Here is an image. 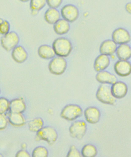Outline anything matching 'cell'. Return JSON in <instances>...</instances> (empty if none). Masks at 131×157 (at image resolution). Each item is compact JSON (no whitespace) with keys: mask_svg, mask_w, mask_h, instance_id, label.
<instances>
[{"mask_svg":"<svg viewBox=\"0 0 131 157\" xmlns=\"http://www.w3.org/2000/svg\"><path fill=\"white\" fill-rule=\"evenodd\" d=\"M52 47L56 55L64 58L69 55L73 48L69 40L64 37L56 39L53 43Z\"/></svg>","mask_w":131,"mask_h":157,"instance_id":"1","label":"cell"},{"mask_svg":"<svg viewBox=\"0 0 131 157\" xmlns=\"http://www.w3.org/2000/svg\"><path fill=\"white\" fill-rule=\"evenodd\" d=\"M96 97L99 101L105 104L113 105L116 101V99L113 95L111 87L108 84H102L97 90Z\"/></svg>","mask_w":131,"mask_h":157,"instance_id":"2","label":"cell"},{"mask_svg":"<svg viewBox=\"0 0 131 157\" xmlns=\"http://www.w3.org/2000/svg\"><path fill=\"white\" fill-rule=\"evenodd\" d=\"M83 114V110L80 106L75 104H69L62 109L60 115L62 118L69 121H72L80 118Z\"/></svg>","mask_w":131,"mask_h":157,"instance_id":"3","label":"cell"},{"mask_svg":"<svg viewBox=\"0 0 131 157\" xmlns=\"http://www.w3.org/2000/svg\"><path fill=\"white\" fill-rule=\"evenodd\" d=\"M38 139L46 141L50 145H52L57 141L58 137L57 132L54 128L50 126L43 127L37 132Z\"/></svg>","mask_w":131,"mask_h":157,"instance_id":"4","label":"cell"},{"mask_svg":"<svg viewBox=\"0 0 131 157\" xmlns=\"http://www.w3.org/2000/svg\"><path fill=\"white\" fill-rule=\"evenodd\" d=\"M67 62L64 57H59L53 58L48 64V70L52 74L60 75L66 71Z\"/></svg>","mask_w":131,"mask_h":157,"instance_id":"5","label":"cell"},{"mask_svg":"<svg viewBox=\"0 0 131 157\" xmlns=\"http://www.w3.org/2000/svg\"><path fill=\"white\" fill-rule=\"evenodd\" d=\"M19 40L17 33L13 31L10 32L1 38V45L6 51H10L18 45Z\"/></svg>","mask_w":131,"mask_h":157,"instance_id":"6","label":"cell"},{"mask_svg":"<svg viewBox=\"0 0 131 157\" xmlns=\"http://www.w3.org/2000/svg\"><path fill=\"white\" fill-rule=\"evenodd\" d=\"M87 130L86 123L83 121H77L70 126L69 131L72 138L81 140L84 136Z\"/></svg>","mask_w":131,"mask_h":157,"instance_id":"7","label":"cell"},{"mask_svg":"<svg viewBox=\"0 0 131 157\" xmlns=\"http://www.w3.org/2000/svg\"><path fill=\"white\" fill-rule=\"evenodd\" d=\"M61 14L63 19L68 22H73L78 18L79 13L78 9L75 6L67 4L62 7Z\"/></svg>","mask_w":131,"mask_h":157,"instance_id":"8","label":"cell"},{"mask_svg":"<svg viewBox=\"0 0 131 157\" xmlns=\"http://www.w3.org/2000/svg\"><path fill=\"white\" fill-rule=\"evenodd\" d=\"M112 40L116 44L119 45L128 44L131 40V36L129 32L123 28H119L114 30L112 33Z\"/></svg>","mask_w":131,"mask_h":157,"instance_id":"9","label":"cell"},{"mask_svg":"<svg viewBox=\"0 0 131 157\" xmlns=\"http://www.w3.org/2000/svg\"><path fill=\"white\" fill-rule=\"evenodd\" d=\"M114 70L118 75L126 77L131 74V66L128 60H119L114 65Z\"/></svg>","mask_w":131,"mask_h":157,"instance_id":"10","label":"cell"},{"mask_svg":"<svg viewBox=\"0 0 131 157\" xmlns=\"http://www.w3.org/2000/svg\"><path fill=\"white\" fill-rule=\"evenodd\" d=\"M113 95L116 99H121L125 97L127 94L128 88L124 82L117 81L111 87Z\"/></svg>","mask_w":131,"mask_h":157,"instance_id":"11","label":"cell"},{"mask_svg":"<svg viewBox=\"0 0 131 157\" xmlns=\"http://www.w3.org/2000/svg\"><path fill=\"white\" fill-rule=\"evenodd\" d=\"M85 119L87 122L92 124H95L100 121L101 113L98 108L91 106L84 111Z\"/></svg>","mask_w":131,"mask_h":157,"instance_id":"12","label":"cell"},{"mask_svg":"<svg viewBox=\"0 0 131 157\" xmlns=\"http://www.w3.org/2000/svg\"><path fill=\"white\" fill-rule=\"evenodd\" d=\"M12 58L18 63H24L28 57V53L23 47L17 45L12 50Z\"/></svg>","mask_w":131,"mask_h":157,"instance_id":"13","label":"cell"},{"mask_svg":"<svg viewBox=\"0 0 131 157\" xmlns=\"http://www.w3.org/2000/svg\"><path fill=\"white\" fill-rule=\"evenodd\" d=\"M96 79L100 83L105 84L112 85L117 81V78L115 75L105 71L98 72Z\"/></svg>","mask_w":131,"mask_h":157,"instance_id":"14","label":"cell"},{"mask_svg":"<svg viewBox=\"0 0 131 157\" xmlns=\"http://www.w3.org/2000/svg\"><path fill=\"white\" fill-rule=\"evenodd\" d=\"M117 47V44L112 40H105L100 45V54L108 56L112 55L116 52Z\"/></svg>","mask_w":131,"mask_h":157,"instance_id":"15","label":"cell"},{"mask_svg":"<svg viewBox=\"0 0 131 157\" xmlns=\"http://www.w3.org/2000/svg\"><path fill=\"white\" fill-rule=\"evenodd\" d=\"M110 62L109 56L101 54L95 59L94 64V69L98 72L105 71L109 66Z\"/></svg>","mask_w":131,"mask_h":157,"instance_id":"16","label":"cell"},{"mask_svg":"<svg viewBox=\"0 0 131 157\" xmlns=\"http://www.w3.org/2000/svg\"><path fill=\"white\" fill-rule=\"evenodd\" d=\"M116 52L120 60H128L131 58V47L127 44H121L117 47Z\"/></svg>","mask_w":131,"mask_h":157,"instance_id":"17","label":"cell"},{"mask_svg":"<svg viewBox=\"0 0 131 157\" xmlns=\"http://www.w3.org/2000/svg\"><path fill=\"white\" fill-rule=\"evenodd\" d=\"M26 109V105L22 99L16 98L10 101V112L22 113Z\"/></svg>","mask_w":131,"mask_h":157,"instance_id":"18","label":"cell"},{"mask_svg":"<svg viewBox=\"0 0 131 157\" xmlns=\"http://www.w3.org/2000/svg\"><path fill=\"white\" fill-rule=\"evenodd\" d=\"M38 54L41 58L46 60L52 59L56 55L53 47L48 45L40 46L38 49Z\"/></svg>","mask_w":131,"mask_h":157,"instance_id":"19","label":"cell"},{"mask_svg":"<svg viewBox=\"0 0 131 157\" xmlns=\"http://www.w3.org/2000/svg\"><path fill=\"white\" fill-rule=\"evenodd\" d=\"M7 118L9 122L13 126L19 127L25 124V120L22 113L10 112Z\"/></svg>","mask_w":131,"mask_h":157,"instance_id":"20","label":"cell"},{"mask_svg":"<svg viewBox=\"0 0 131 157\" xmlns=\"http://www.w3.org/2000/svg\"><path fill=\"white\" fill-rule=\"evenodd\" d=\"M60 12L55 8L48 9L45 13V21L50 24H54L60 19Z\"/></svg>","mask_w":131,"mask_h":157,"instance_id":"21","label":"cell"},{"mask_svg":"<svg viewBox=\"0 0 131 157\" xmlns=\"http://www.w3.org/2000/svg\"><path fill=\"white\" fill-rule=\"evenodd\" d=\"M55 32L58 35H62L66 34L69 31V22L64 19H60L54 24Z\"/></svg>","mask_w":131,"mask_h":157,"instance_id":"22","label":"cell"},{"mask_svg":"<svg viewBox=\"0 0 131 157\" xmlns=\"http://www.w3.org/2000/svg\"><path fill=\"white\" fill-rule=\"evenodd\" d=\"M44 122L42 118L38 117L29 122V129L33 132H37L44 127Z\"/></svg>","mask_w":131,"mask_h":157,"instance_id":"23","label":"cell"},{"mask_svg":"<svg viewBox=\"0 0 131 157\" xmlns=\"http://www.w3.org/2000/svg\"><path fill=\"white\" fill-rule=\"evenodd\" d=\"M81 154L84 157H95L97 154V149L94 145L87 144L82 148Z\"/></svg>","mask_w":131,"mask_h":157,"instance_id":"24","label":"cell"},{"mask_svg":"<svg viewBox=\"0 0 131 157\" xmlns=\"http://www.w3.org/2000/svg\"><path fill=\"white\" fill-rule=\"evenodd\" d=\"M30 6L31 10L39 11L47 4L46 0H30Z\"/></svg>","mask_w":131,"mask_h":157,"instance_id":"25","label":"cell"},{"mask_svg":"<svg viewBox=\"0 0 131 157\" xmlns=\"http://www.w3.org/2000/svg\"><path fill=\"white\" fill-rule=\"evenodd\" d=\"M48 155V151L46 147L39 146L33 149L32 156L33 157H46Z\"/></svg>","mask_w":131,"mask_h":157,"instance_id":"26","label":"cell"},{"mask_svg":"<svg viewBox=\"0 0 131 157\" xmlns=\"http://www.w3.org/2000/svg\"><path fill=\"white\" fill-rule=\"evenodd\" d=\"M10 101L4 97H0V114H5L10 110Z\"/></svg>","mask_w":131,"mask_h":157,"instance_id":"27","label":"cell"},{"mask_svg":"<svg viewBox=\"0 0 131 157\" xmlns=\"http://www.w3.org/2000/svg\"><path fill=\"white\" fill-rule=\"evenodd\" d=\"M10 24L8 21L4 20L2 24H0V34L5 35L10 32Z\"/></svg>","mask_w":131,"mask_h":157,"instance_id":"28","label":"cell"},{"mask_svg":"<svg viewBox=\"0 0 131 157\" xmlns=\"http://www.w3.org/2000/svg\"><path fill=\"white\" fill-rule=\"evenodd\" d=\"M68 157H81V154L79 151L75 146H71L70 147L69 151L67 155Z\"/></svg>","mask_w":131,"mask_h":157,"instance_id":"29","label":"cell"},{"mask_svg":"<svg viewBox=\"0 0 131 157\" xmlns=\"http://www.w3.org/2000/svg\"><path fill=\"white\" fill-rule=\"evenodd\" d=\"M8 120L5 114H0V130H4L7 127Z\"/></svg>","mask_w":131,"mask_h":157,"instance_id":"30","label":"cell"},{"mask_svg":"<svg viewBox=\"0 0 131 157\" xmlns=\"http://www.w3.org/2000/svg\"><path fill=\"white\" fill-rule=\"evenodd\" d=\"M63 0H46V3L50 8H57L62 4Z\"/></svg>","mask_w":131,"mask_h":157,"instance_id":"31","label":"cell"},{"mask_svg":"<svg viewBox=\"0 0 131 157\" xmlns=\"http://www.w3.org/2000/svg\"><path fill=\"white\" fill-rule=\"evenodd\" d=\"M17 157H30V154L25 149H23L17 152L16 155Z\"/></svg>","mask_w":131,"mask_h":157,"instance_id":"32","label":"cell"},{"mask_svg":"<svg viewBox=\"0 0 131 157\" xmlns=\"http://www.w3.org/2000/svg\"><path fill=\"white\" fill-rule=\"evenodd\" d=\"M125 9L126 11L129 13V14L131 13V4L130 2L128 3L125 6Z\"/></svg>","mask_w":131,"mask_h":157,"instance_id":"33","label":"cell"},{"mask_svg":"<svg viewBox=\"0 0 131 157\" xmlns=\"http://www.w3.org/2000/svg\"><path fill=\"white\" fill-rule=\"evenodd\" d=\"M39 12L36 10H31V14L33 16H36L38 14Z\"/></svg>","mask_w":131,"mask_h":157,"instance_id":"34","label":"cell"},{"mask_svg":"<svg viewBox=\"0 0 131 157\" xmlns=\"http://www.w3.org/2000/svg\"><path fill=\"white\" fill-rule=\"evenodd\" d=\"M19 1L22 2H28V1H29L30 0H19Z\"/></svg>","mask_w":131,"mask_h":157,"instance_id":"35","label":"cell"},{"mask_svg":"<svg viewBox=\"0 0 131 157\" xmlns=\"http://www.w3.org/2000/svg\"><path fill=\"white\" fill-rule=\"evenodd\" d=\"M4 21V20L2 19V18H0V24H2Z\"/></svg>","mask_w":131,"mask_h":157,"instance_id":"36","label":"cell"},{"mask_svg":"<svg viewBox=\"0 0 131 157\" xmlns=\"http://www.w3.org/2000/svg\"><path fill=\"white\" fill-rule=\"evenodd\" d=\"M3 157V155H2V154L0 153V157Z\"/></svg>","mask_w":131,"mask_h":157,"instance_id":"37","label":"cell"},{"mask_svg":"<svg viewBox=\"0 0 131 157\" xmlns=\"http://www.w3.org/2000/svg\"><path fill=\"white\" fill-rule=\"evenodd\" d=\"M1 88H0V94H1Z\"/></svg>","mask_w":131,"mask_h":157,"instance_id":"38","label":"cell"}]
</instances>
